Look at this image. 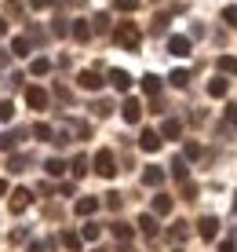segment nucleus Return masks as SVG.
Returning a JSON list of instances; mask_svg holds the SVG:
<instances>
[{
	"label": "nucleus",
	"instance_id": "nucleus-1",
	"mask_svg": "<svg viewBox=\"0 0 237 252\" xmlns=\"http://www.w3.org/2000/svg\"><path fill=\"white\" fill-rule=\"evenodd\" d=\"M113 40H117L120 48L135 51L139 44H143V33H139V26H135V22H120V26H117V33H113Z\"/></svg>",
	"mask_w": 237,
	"mask_h": 252
},
{
	"label": "nucleus",
	"instance_id": "nucleus-2",
	"mask_svg": "<svg viewBox=\"0 0 237 252\" xmlns=\"http://www.w3.org/2000/svg\"><path fill=\"white\" fill-rule=\"evenodd\" d=\"M95 172H99L102 179H113L117 176V158H113L110 150H99L95 154Z\"/></svg>",
	"mask_w": 237,
	"mask_h": 252
},
{
	"label": "nucleus",
	"instance_id": "nucleus-3",
	"mask_svg": "<svg viewBox=\"0 0 237 252\" xmlns=\"http://www.w3.org/2000/svg\"><path fill=\"white\" fill-rule=\"evenodd\" d=\"M197 234H201L205 241H215V234H219V220H215V216H201Z\"/></svg>",
	"mask_w": 237,
	"mask_h": 252
},
{
	"label": "nucleus",
	"instance_id": "nucleus-4",
	"mask_svg": "<svg viewBox=\"0 0 237 252\" xmlns=\"http://www.w3.org/2000/svg\"><path fill=\"white\" fill-rule=\"evenodd\" d=\"M77 84H81L84 92H99V88H102V77L95 73V69H84V73L77 77Z\"/></svg>",
	"mask_w": 237,
	"mask_h": 252
},
{
	"label": "nucleus",
	"instance_id": "nucleus-5",
	"mask_svg": "<svg viewBox=\"0 0 237 252\" xmlns=\"http://www.w3.org/2000/svg\"><path fill=\"white\" fill-rule=\"evenodd\" d=\"M139 146H143L146 154H153V150H161V132H153V128H146L143 135H139Z\"/></svg>",
	"mask_w": 237,
	"mask_h": 252
},
{
	"label": "nucleus",
	"instance_id": "nucleus-6",
	"mask_svg": "<svg viewBox=\"0 0 237 252\" xmlns=\"http://www.w3.org/2000/svg\"><path fill=\"white\" fill-rule=\"evenodd\" d=\"M26 102H30L33 110H44V106H48V92L33 84V88H26Z\"/></svg>",
	"mask_w": 237,
	"mask_h": 252
},
{
	"label": "nucleus",
	"instance_id": "nucleus-7",
	"mask_svg": "<svg viewBox=\"0 0 237 252\" xmlns=\"http://www.w3.org/2000/svg\"><path fill=\"white\" fill-rule=\"evenodd\" d=\"M120 114H124V121H128V125H135V121L143 117V102H139V99H124Z\"/></svg>",
	"mask_w": 237,
	"mask_h": 252
},
{
	"label": "nucleus",
	"instance_id": "nucleus-8",
	"mask_svg": "<svg viewBox=\"0 0 237 252\" xmlns=\"http://www.w3.org/2000/svg\"><path fill=\"white\" fill-rule=\"evenodd\" d=\"M110 84L117 92H128L131 88V73H128V69H110Z\"/></svg>",
	"mask_w": 237,
	"mask_h": 252
},
{
	"label": "nucleus",
	"instance_id": "nucleus-9",
	"mask_svg": "<svg viewBox=\"0 0 237 252\" xmlns=\"http://www.w3.org/2000/svg\"><path fill=\"white\" fill-rule=\"evenodd\" d=\"M110 230H113V238H117L120 245H128V241L135 238V227H128V223H120V220H117V223H110Z\"/></svg>",
	"mask_w": 237,
	"mask_h": 252
},
{
	"label": "nucleus",
	"instance_id": "nucleus-10",
	"mask_svg": "<svg viewBox=\"0 0 237 252\" xmlns=\"http://www.w3.org/2000/svg\"><path fill=\"white\" fill-rule=\"evenodd\" d=\"M30 197H33L30 190H22V187H19V190L11 194V212H26V208H30Z\"/></svg>",
	"mask_w": 237,
	"mask_h": 252
},
{
	"label": "nucleus",
	"instance_id": "nucleus-11",
	"mask_svg": "<svg viewBox=\"0 0 237 252\" xmlns=\"http://www.w3.org/2000/svg\"><path fill=\"white\" fill-rule=\"evenodd\" d=\"M143 183H146V187H161V183H164V172L157 168V164H150V168L143 172Z\"/></svg>",
	"mask_w": 237,
	"mask_h": 252
},
{
	"label": "nucleus",
	"instance_id": "nucleus-12",
	"mask_svg": "<svg viewBox=\"0 0 237 252\" xmlns=\"http://www.w3.org/2000/svg\"><path fill=\"white\" fill-rule=\"evenodd\" d=\"M168 51H172V55H190V37H172Z\"/></svg>",
	"mask_w": 237,
	"mask_h": 252
},
{
	"label": "nucleus",
	"instance_id": "nucleus-13",
	"mask_svg": "<svg viewBox=\"0 0 237 252\" xmlns=\"http://www.w3.org/2000/svg\"><path fill=\"white\" fill-rule=\"evenodd\" d=\"M91 212H99V197H81L77 201V216H91Z\"/></svg>",
	"mask_w": 237,
	"mask_h": 252
},
{
	"label": "nucleus",
	"instance_id": "nucleus-14",
	"mask_svg": "<svg viewBox=\"0 0 237 252\" xmlns=\"http://www.w3.org/2000/svg\"><path fill=\"white\" fill-rule=\"evenodd\" d=\"M226 92H230V81H223V77H215V81L208 84V95H212V99H223Z\"/></svg>",
	"mask_w": 237,
	"mask_h": 252
},
{
	"label": "nucleus",
	"instance_id": "nucleus-15",
	"mask_svg": "<svg viewBox=\"0 0 237 252\" xmlns=\"http://www.w3.org/2000/svg\"><path fill=\"white\" fill-rule=\"evenodd\" d=\"M19 139H26V132H22V128H15L11 135L0 139V150H15V146H19Z\"/></svg>",
	"mask_w": 237,
	"mask_h": 252
},
{
	"label": "nucleus",
	"instance_id": "nucleus-16",
	"mask_svg": "<svg viewBox=\"0 0 237 252\" xmlns=\"http://www.w3.org/2000/svg\"><path fill=\"white\" fill-rule=\"evenodd\" d=\"M139 230H143L146 238H157V220L153 216H139Z\"/></svg>",
	"mask_w": 237,
	"mask_h": 252
},
{
	"label": "nucleus",
	"instance_id": "nucleus-17",
	"mask_svg": "<svg viewBox=\"0 0 237 252\" xmlns=\"http://www.w3.org/2000/svg\"><path fill=\"white\" fill-rule=\"evenodd\" d=\"M153 212H157V216H168V212H172V197H168V194H157V197H153Z\"/></svg>",
	"mask_w": 237,
	"mask_h": 252
},
{
	"label": "nucleus",
	"instance_id": "nucleus-18",
	"mask_svg": "<svg viewBox=\"0 0 237 252\" xmlns=\"http://www.w3.org/2000/svg\"><path fill=\"white\" fill-rule=\"evenodd\" d=\"M179 132H182V125H179V121H175V117H168V121H164V125H161V135H164V139H175Z\"/></svg>",
	"mask_w": 237,
	"mask_h": 252
},
{
	"label": "nucleus",
	"instance_id": "nucleus-19",
	"mask_svg": "<svg viewBox=\"0 0 237 252\" xmlns=\"http://www.w3.org/2000/svg\"><path fill=\"white\" fill-rule=\"evenodd\" d=\"M62 245H66L69 252H81V245H84V241H81V234H73V230H66V234H62Z\"/></svg>",
	"mask_w": 237,
	"mask_h": 252
},
{
	"label": "nucleus",
	"instance_id": "nucleus-20",
	"mask_svg": "<svg viewBox=\"0 0 237 252\" xmlns=\"http://www.w3.org/2000/svg\"><path fill=\"white\" fill-rule=\"evenodd\" d=\"M143 92H146V95H157V92H161V77L146 73V77H143Z\"/></svg>",
	"mask_w": 237,
	"mask_h": 252
},
{
	"label": "nucleus",
	"instance_id": "nucleus-21",
	"mask_svg": "<svg viewBox=\"0 0 237 252\" xmlns=\"http://www.w3.org/2000/svg\"><path fill=\"white\" fill-rule=\"evenodd\" d=\"M168 81L175 84V88H186V84H190V69H172Z\"/></svg>",
	"mask_w": 237,
	"mask_h": 252
},
{
	"label": "nucleus",
	"instance_id": "nucleus-22",
	"mask_svg": "<svg viewBox=\"0 0 237 252\" xmlns=\"http://www.w3.org/2000/svg\"><path fill=\"white\" fill-rule=\"evenodd\" d=\"M69 33H73L77 40H88V37H91V26H88V22H73V26H69Z\"/></svg>",
	"mask_w": 237,
	"mask_h": 252
},
{
	"label": "nucleus",
	"instance_id": "nucleus-23",
	"mask_svg": "<svg viewBox=\"0 0 237 252\" xmlns=\"http://www.w3.org/2000/svg\"><path fill=\"white\" fill-rule=\"evenodd\" d=\"M11 55H19V59L30 55V40H26V37H15V40H11Z\"/></svg>",
	"mask_w": 237,
	"mask_h": 252
},
{
	"label": "nucleus",
	"instance_id": "nucleus-24",
	"mask_svg": "<svg viewBox=\"0 0 237 252\" xmlns=\"http://www.w3.org/2000/svg\"><path fill=\"white\" fill-rule=\"evenodd\" d=\"M99 234H102L99 223H88V227L81 230V241H99Z\"/></svg>",
	"mask_w": 237,
	"mask_h": 252
},
{
	"label": "nucleus",
	"instance_id": "nucleus-25",
	"mask_svg": "<svg viewBox=\"0 0 237 252\" xmlns=\"http://www.w3.org/2000/svg\"><path fill=\"white\" fill-rule=\"evenodd\" d=\"M172 176L179 179V183H186V161H182V158H175V161H172Z\"/></svg>",
	"mask_w": 237,
	"mask_h": 252
},
{
	"label": "nucleus",
	"instance_id": "nucleus-26",
	"mask_svg": "<svg viewBox=\"0 0 237 252\" xmlns=\"http://www.w3.org/2000/svg\"><path fill=\"white\" fill-rule=\"evenodd\" d=\"M219 73H237V59L234 55H223V59H219Z\"/></svg>",
	"mask_w": 237,
	"mask_h": 252
},
{
	"label": "nucleus",
	"instance_id": "nucleus-27",
	"mask_svg": "<svg viewBox=\"0 0 237 252\" xmlns=\"http://www.w3.org/2000/svg\"><path fill=\"white\" fill-rule=\"evenodd\" d=\"M186 234H190V223H175L168 238H172V241H182V238H186Z\"/></svg>",
	"mask_w": 237,
	"mask_h": 252
},
{
	"label": "nucleus",
	"instance_id": "nucleus-28",
	"mask_svg": "<svg viewBox=\"0 0 237 252\" xmlns=\"http://www.w3.org/2000/svg\"><path fill=\"white\" fill-rule=\"evenodd\" d=\"M44 168H48V176H62V172H66V164L59 161V158H51L48 164H44Z\"/></svg>",
	"mask_w": 237,
	"mask_h": 252
},
{
	"label": "nucleus",
	"instance_id": "nucleus-29",
	"mask_svg": "<svg viewBox=\"0 0 237 252\" xmlns=\"http://www.w3.org/2000/svg\"><path fill=\"white\" fill-rule=\"evenodd\" d=\"M11 117H15V102L4 99V102H0V121H11Z\"/></svg>",
	"mask_w": 237,
	"mask_h": 252
},
{
	"label": "nucleus",
	"instance_id": "nucleus-30",
	"mask_svg": "<svg viewBox=\"0 0 237 252\" xmlns=\"http://www.w3.org/2000/svg\"><path fill=\"white\" fill-rule=\"evenodd\" d=\"M84 172H88V158H81V154H77V158H73V176L81 179Z\"/></svg>",
	"mask_w": 237,
	"mask_h": 252
},
{
	"label": "nucleus",
	"instance_id": "nucleus-31",
	"mask_svg": "<svg viewBox=\"0 0 237 252\" xmlns=\"http://www.w3.org/2000/svg\"><path fill=\"white\" fill-rule=\"evenodd\" d=\"M33 135H37V139H51V125H44V121L33 125Z\"/></svg>",
	"mask_w": 237,
	"mask_h": 252
},
{
	"label": "nucleus",
	"instance_id": "nucleus-32",
	"mask_svg": "<svg viewBox=\"0 0 237 252\" xmlns=\"http://www.w3.org/2000/svg\"><path fill=\"white\" fill-rule=\"evenodd\" d=\"M30 69H33V73L40 77V73H48V69H51V63H48V59H37V63H33Z\"/></svg>",
	"mask_w": 237,
	"mask_h": 252
},
{
	"label": "nucleus",
	"instance_id": "nucleus-33",
	"mask_svg": "<svg viewBox=\"0 0 237 252\" xmlns=\"http://www.w3.org/2000/svg\"><path fill=\"white\" fill-rule=\"evenodd\" d=\"M223 19H226V26H237V7H234V4L223 7Z\"/></svg>",
	"mask_w": 237,
	"mask_h": 252
},
{
	"label": "nucleus",
	"instance_id": "nucleus-34",
	"mask_svg": "<svg viewBox=\"0 0 237 252\" xmlns=\"http://www.w3.org/2000/svg\"><path fill=\"white\" fill-rule=\"evenodd\" d=\"M113 4H117V11H135L139 0H113Z\"/></svg>",
	"mask_w": 237,
	"mask_h": 252
},
{
	"label": "nucleus",
	"instance_id": "nucleus-35",
	"mask_svg": "<svg viewBox=\"0 0 237 252\" xmlns=\"http://www.w3.org/2000/svg\"><path fill=\"white\" fill-rule=\"evenodd\" d=\"M110 26V15H95V33H106Z\"/></svg>",
	"mask_w": 237,
	"mask_h": 252
},
{
	"label": "nucleus",
	"instance_id": "nucleus-36",
	"mask_svg": "<svg viewBox=\"0 0 237 252\" xmlns=\"http://www.w3.org/2000/svg\"><path fill=\"white\" fill-rule=\"evenodd\" d=\"M182 194H186V201H194V197H197V183L186 179V183H182Z\"/></svg>",
	"mask_w": 237,
	"mask_h": 252
},
{
	"label": "nucleus",
	"instance_id": "nucleus-37",
	"mask_svg": "<svg viewBox=\"0 0 237 252\" xmlns=\"http://www.w3.org/2000/svg\"><path fill=\"white\" fill-rule=\"evenodd\" d=\"M26 164H30V158H11V164H7V168H11V172H22Z\"/></svg>",
	"mask_w": 237,
	"mask_h": 252
},
{
	"label": "nucleus",
	"instance_id": "nucleus-38",
	"mask_svg": "<svg viewBox=\"0 0 237 252\" xmlns=\"http://www.w3.org/2000/svg\"><path fill=\"white\" fill-rule=\"evenodd\" d=\"M91 110H95V114H99V117H106V114H110V110H113V106H110V102H106V99H102V102H95V106H91Z\"/></svg>",
	"mask_w": 237,
	"mask_h": 252
},
{
	"label": "nucleus",
	"instance_id": "nucleus-39",
	"mask_svg": "<svg viewBox=\"0 0 237 252\" xmlns=\"http://www.w3.org/2000/svg\"><path fill=\"white\" fill-rule=\"evenodd\" d=\"M164 26H168V15H157L153 19V33H164Z\"/></svg>",
	"mask_w": 237,
	"mask_h": 252
},
{
	"label": "nucleus",
	"instance_id": "nucleus-40",
	"mask_svg": "<svg viewBox=\"0 0 237 252\" xmlns=\"http://www.w3.org/2000/svg\"><path fill=\"white\" fill-rule=\"evenodd\" d=\"M106 205L113 208V212H117V208H120V205H124V201H120V194H106Z\"/></svg>",
	"mask_w": 237,
	"mask_h": 252
},
{
	"label": "nucleus",
	"instance_id": "nucleus-41",
	"mask_svg": "<svg viewBox=\"0 0 237 252\" xmlns=\"http://www.w3.org/2000/svg\"><path fill=\"white\" fill-rule=\"evenodd\" d=\"M182 154H186V158H201V146L197 143H186V150H182Z\"/></svg>",
	"mask_w": 237,
	"mask_h": 252
},
{
	"label": "nucleus",
	"instance_id": "nucleus-42",
	"mask_svg": "<svg viewBox=\"0 0 237 252\" xmlns=\"http://www.w3.org/2000/svg\"><path fill=\"white\" fill-rule=\"evenodd\" d=\"M66 33H69V26H66V19H59V22H55V37H66Z\"/></svg>",
	"mask_w": 237,
	"mask_h": 252
},
{
	"label": "nucleus",
	"instance_id": "nucleus-43",
	"mask_svg": "<svg viewBox=\"0 0 237 252\" xmlns=\"http://www.w3.org/2000/svg\"><path fill=\"white\" fill-rule=\"evenodd\" d=\"M219 252H237V245H234V238H226V241H219Z\"/></svg>",
	"mask_w": 237,
	"mask_h": 252
},
{
	"label": "nucleus",
	"instance_id": "nucleus-44",
	"mask_svg": "<svg viewBox=\"0 0 237 252\" xmlns=\"http://www.w3.org/2000/svg\"><path fill=\"white\" fill-rule=\"evenodd\" d=\"M55 0H30V7H37V11H44V7H51Z\"/></svg>",
	"mask_w": 237,
	"mask_h": 252
},
{
	"label": "nucleus",
	"instance_id": "nucleus-45",
	"mask_svg": "<svg viewBox=\"0 0 237 252\" xmlns=\"http://www.w3.org/2000/svg\"><path fill=\"white\" fill-rule=\"evenodd\" d=\"M226 121H230V125H237V102H234V106H226Z\"/></svg>",
	"mask_w": 237,
	"mask_h": 252
},
{
	"label": "nucleus",
	"instance_id": "nucleus-46",
	"mask_svg": "<svg viewBox=\"0 0 237 252\" xmlns=\"http://www.w3.org/2000/svg\"><path fill=\"white\" fill-rule=\"evenodd\" d=\"M30 252H48V245H44V241H33V245H30Z\"/></svg>",
	"mask_w": 237,
	"mask_h": 252
},
{
	"label": "nucleus",
	"instance_id": "nucleus-47",
	"mask_svg": "<svg viewBox=\"0 0 237 252\" xmlns=\"http://www.w3.org/2000/svg\"><path fill=\"white\" fill-rule=\"evenodd\" d=\"M4 30H7V22H4V19H0V33H4Z\"/></svg>",
	"mask_w": 237,
	"mask_h": 252
},
{
	"label": "nucleus",
	"instance_id": "nucleus-48",
	"mask_svg": "<svg viewBox=\"0 0 237 252\" xmlns=\"http://www.w3.org/2000/svg\"><path fill=\"white\" fill-rule=\"evenodd\" d=\"M234 197H237V194H234ZM234 212H237V201H234Z\"/></svg>",
	"mask_w": 237,
	"mask_h": 252
},
{
	"label": "nucleus",
	"instance_id": "nucleus-49",
	"mask_svg": "<svg viewBox=\"0 0 237 252\" xmlns=\"http://www.w3.org/2000/svg\"><path fill=\"white\" fill-rule=\"evenodd\" d=\"M95 252H106V249H95Z\"/></svg>",
	"mask_w": 237,
	"mask_h": 252
},
{
	"label": "nucleus",
	"instance_id": "nucleus-50",
	"mask_svg": "<svg viewBox=\"0 0 237 252\" xmlns=\"http://www.w3.org/2000/svg\"><path fill=\"white\" fill-rule=\"evenodd\" d=\"M175 252H182V249H175Z\"/></svg>",
	"mask_w": 237,
	"mask_h": 252
}]
</instances>
